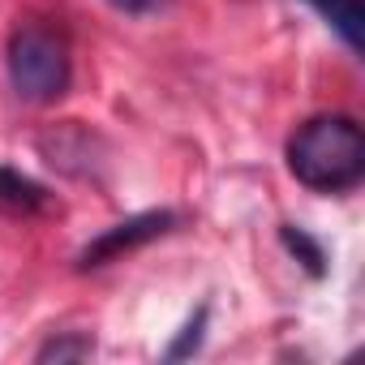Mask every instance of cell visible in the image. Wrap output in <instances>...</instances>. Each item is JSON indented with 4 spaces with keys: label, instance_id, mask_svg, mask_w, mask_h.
I'll use <instances>...</instances> for the list:
<instances>
[{
    "label": "cell",
    "instance_id": "cell-9",
    "mask_svg": "<svg viewBox=\"0 0 365 365\" xmlns=\"http://www.w3.org/2000/svg\"><path fill=\"white\" fill-rule=\"evenodd\" d=\"M207 318H211V309L202 305L185 327H180V335L163 348V361H180V356H194L198 348H202V335H207Z\"/></svg>",
    "mask_w": 365,
    "mask_h": 365
},
{
    "label": "cell",
    "instance_id": "cell-2",
    "mask_svg": "<svg viewBox=\"0 0 365 365\" xmlns=\"http://www.w3.org/2000/svg\"><path fill=\"white\" fill-rule=\"evenodd\" d=\"M9 82L18 91V99L26 103H56L69 91L73 65H69V48L61 35L43 31V26H18L9 35Z\"/></svg>",
    "mask_w": 365,
    "mask_h": 365
},
{
    "label": "cell",
    "instance_id": "cell-6",
    "mask_svg": "<svg viewBox=\"0 0 365 365\" xmlns=\"http://www.w3.org/2000/svg\"><path fill=\"white\" fill-rule=\"evenodd\" d=\"M0 202L14 207V211H39L48 202L43 185H35L31 176L14 172V168H0Z\"/></svg>",
    "mask_w": 365,
    "mask_h": 365
},
{
    "label": "cell",
    "instance_id": "cell-10",
    "mask_svg": "<svg viewBox=\"0 0 365 365\" xmlns=\"http://www.w3.org/2000/svg\"><path fill=\"white\" fill-rule=\"evenodd\" d=\"M112 9H120V14H129V18H146V14H155L163 0H108Z\"/></svg>",
    "mask_w": 365,
    "mask_h": 365
},
{
    "label": "cell",
    "instance_id": "cell-3",
    "mask_svg": "<svg viewBox=\"0 0 365 365\" xmlns=\"http://www.w3.org/2000/svg\"><path fill=\"white\" fill-rule=\"evenodd\" d=\"M172 224H176V215H172V211H142V215H129V220L112 224L108 232H99V237L78 254V271L103 267V262H112V258H120V254H129V250H138V245L155 241V237H163Z\"/></svg>",
    "mask_w": 365,
    "mask_h": 365
},
{
    "label": "cell",
    "instance_id": "cell-1",
    "mask_svg": "<svg viewBox=\"0 0 365 365\" xmlns=\"http://www.w3.org/2000/svg\"><path fill=\"white\" fill-rule=\"evenodd\" d=\"M288 172L314 194H344L365 176V133L352 116H314L288 138Z\"/></svg>",
    "mask_w": 365,
    "mask_h": 365
},
{
    "label": "cell",
    "instance_id": "cell-5",
    "mask_svg": "<svg viewBox=\"0 0 365 365\" xmlns=\"http://www.w3.org/2000/svg\"><path fill=\"white\" fill-rule=\"evenodd\" d=\"M309 5L331 22V31H335L352 52H361V22H365L361 0H309Z\"/></svg>",
    "mask_w": 365,
    "mask_h": 365
},
{
    "label": "cell",
    "instance_id": "cell-4",
    "mask_svg": "<svg viewBox=\"0 0 365 365\" xmlns=\"http://www.w3.org/2000/svg\"><path fill=\"white\" fill-rule=\"evenodd\" d=\"M91 146H95V138H91L82 125H61L56 133H43V138H39L43 159H48L52 168L69 172V176L91 172Z\"/></svg>",
    "mask_w": 365,
    "mask_h": 365
},
{
    "label": "cell",
    "instance_id": "cell-7",
    "mask_svg": "<svg viewBox=\"0 0 365 365\" xmlns=\"http://www.w3.org/2000/svg\"><path fill=\"white\" fill-rule=\"evenodd\" d=\"M279 241H284V250L314 275V279H322L327 275V254H322V245L305 232V228H292V224H284L279 228Z\"/></svg>",
    "mask_w": 365,
    "mask_h": 365
},
{
    "label": "cell",
    "instance_id": "cell-8",
    "mask_svg": "<svg viewBox=\"0 0 365 365\" xmlns=\"http://www.w3.org/2000/svg\"><path fill=\"white\" fill-rule=\"evenodd\" d=\"M91 352H95V339H91L86 331H65V335H52V339L35 352V361H43V365L56 361V365H61V361H86Z\"/></svg>",
    "mask_w": 365,
    "mask_h": 365
}]
</instances>
